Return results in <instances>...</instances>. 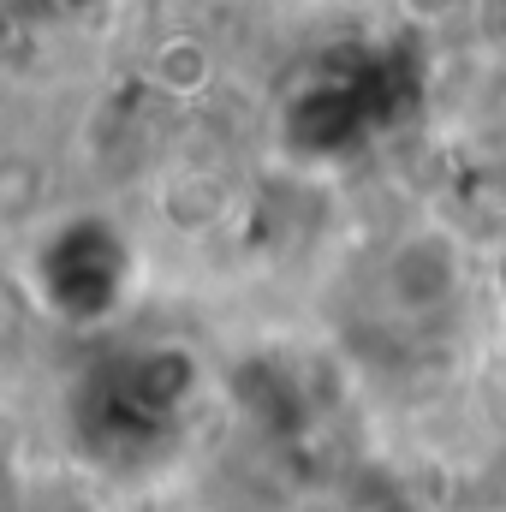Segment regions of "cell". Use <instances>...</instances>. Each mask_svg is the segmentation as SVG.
Wrapping results in <instances>:
<instances>
[{
	"instance_id": "6da1fadb",
	"label": "cell",
	"mask_w": 506,
	"mask_h": 512,
	"mask_svg": "<svg viewBox=\"0 0 506 512\" xmlns=\"http://www.w3.org/2000/svg\"><path fill=\"white\" fill-rule=\"evenodd\" d=\"M453 286H459V251L441 233H417V239L393 245V256H387V298L399 310H435Z\"/></svg>"
}]
</instances>
